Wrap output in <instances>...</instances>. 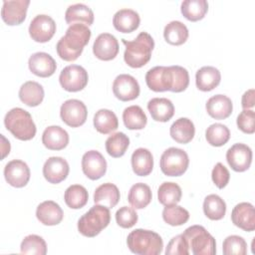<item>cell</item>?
I'll use <instances>...</instances> for the list:
<instances>
[{"instance_id":"6da1fadb","label":"cell","mask_w":255,"mask_h":255,"mask_svg":"<svg viewBox=\"0 0 255 255\" xmlns=\"http://www.w3.org/2000/svg\"><path fill=\"white\" fill-rule=\"evenodd\" d=\"M147 87L153 92H183L189 84V74L181 66H156L145 75Z\"/></svg>"},{"instance_id":"7a4b0ae2","label":"cell","mask_w":255,"mask_h":255,"mask_svg":"<svg viewBox=\"0 0 255 255\" xmlns=\"http://www.w3.org/2000/svg\"><path fill=\"white\" fill-rule=\"evenodd\" d=\"M91 30L84 24L70 25L66 34L58 41L56 50L58 55L64 61L72 62L79 58L84 47L89 43Z\"/></svg>"},{"instance_id":"3957f363","label":"cell","mask_w":255,"mask_h":255,"mask_svg":"<svg viewBox=\"0 0 255 255\" xmlns=\"http://www.w3.org/2000/svg\"><path fill=\"white\" fill-rule=\"evenodd\" d=\"M122 42L126 46L124 59L129 67L140 68L150 60L154 41L148 33L140 32L134 40L127 41L123 39Z\"/></svg>"},{"instance_id":"277c9868","label":"cell","mask_w":255,"mask_h":255,"mask_svg":"<svg viewBox=\"0 0 255 255\" xmlns=\"http://www.w3.org/2000/svg\"><path fill=\"white\" fill-rule=\"evenodd\" d=\"M127 244L132 253L138 255H158L163 248V241L159 234L140 228L128 235Z\"/></svg>"},{"instance_id":"5b68a950","label":"cell","mask_w":255,"mask_h":255,"mask_svg":"<svg viewBox=\"0 0 255 255\" xmlns=\"http://www.w3.org/2000/svg\"><path fill=\"white\" fill-rule=\"evenodd\" d=\"M6 128L18 139L30 140L36 134V126L32 116L26 110L14 108L10 110L4 119Z\"/></svg>"},{"instance_id":"8992f818","label":"cell","mask_w":255,"mask_h":255,"mask_svg":"<svg viewBox=\"0 0 255 255\" xmlns=\"http://www.w3.org/2000/svg\"><path fill=\"white\" fill-rule=\"evenodd\" d=\"M110 221V208L96 204L79 219L78 230L86 237H95L109 225Z\"/></svg>"},{"instance_id":"52a82bcc","label":"cell","mask_w":255,"mask_h":255,"mask_svg":"<svg viewBox=\"0 0 255 255\" xmlns=\"http://www.w3.org/2000/svg\"><path fill=\"white\" fill-rule=\"evenodd\" d=\"M182 236L194 255H213L216 243L213 236L201 225H192L184 230Z\"/></svg>"},{"instance_id":"ba28073f","label":"cell","mask_w":255,"mask_h":255,"mask_svg":"<svg viewBox=\"0 0 255 255\" xmlns=\"http://www.w3.org/2000/svg\"><path fill=\"white\" fill-rule=\"evenodd\" d=\"M189 164L187 153L177 147H169L163 151L160 156V169L163 174L167 176L182 175Z\"/></svg>"},{"instance_id":"9c48e42d","label":"cell","mask_w":255,"mask_h":255,"mask_svg":"<svg viewBox=\"0 0 255 255\" xmlns=\"http://www.w3.org/2000/svg\"><path fill=\"white\" fill-rule=\"evenodd\" d=\"M88 80V72L79 65L65 67L59 76L62 88L68 92L82 91L87 86Z\"/></svg>"},{"instance_id":"30bf717a","label":"cell","mask_w":255,"mask_h":255,"mask_svg":"<svg viewBox=\"0 0 255 255\" xmlns=\"http://www.w3.org/2000/svg\"><path fill=\"white\" fill-rule=\"evenodd\" d=\"M60 116L66 125L72 128H78L86 123L88 117L87 107L80 100H67L61 106Z\"/></svg>"},{"instance_id":"8fae6325","label":"cell","mask_w":255,"mask_h":255,"mask_svg":"<svg viewBox=\"0 0 255 255\" xmlns=\"http://www.w3.org/2000/svg\"><path fill=\"white\" fill-rule=\"evenodd\" d=\"M56 32V23L48 15L40 14L35 16L29 26L30 37L39 43H45L52 39Z\"/></svg>"},{"instance_id":"7c38bea8","label":"cell","mask_w":255,"mask_h":255,"mask_svg":"<svg viewBox=\"0 0 255 255\" xmlns=\"http://www.w3.org/2000/svg\"><path fill=\"white\" fill-rule=\"evenodd\" d=\"M113 92L116 98L123 102L132 101L139 96V85L130 75L121 74L113 83Z\"/></svg>"},{"instance_id":"4fadbf2b","label":"cell","mask_w":255,"mask_h":255,"mask_svg":"<svg viewBox=\"0 0 255 255\" xmlns=\"http://www.w3.org/2000/svg\"><path fill=\"white\" fill-rule=\"evenodd\" d=\"M82 169L88 178L97 180L105 175L107 161L98 150H89L82 157Z\"/></svg>"},{"instance_id":"5bb4252c","label":"cell","mask_w":255,"mask_h":255,"mask_svg":"<svg viewBox=\"0 0 255 255\" xmlns=\"http://www.w3.org/2000/svg\"><path fill=\"white\" fill-rule=\"evenodd\" d=\"M226 160L233 170L243 172L251 165L252 150L247 144L235 143L227 150Z\"/></svg>"},{"instance_id":"9a60e30c","label":"cell","mask_w":255,"mask_h":255,"mask_svg":"<svg viewBox=\"0 0 255 255\" xmlns=\"http://www.w3.org/2000/svg\"><path fill=\"white\" fill-rule=\"evenodd\" d=\"M4 176L11 186L23 187L30 179V168L23 160L13 159L5 165Z\"/></svg>"},{"instance_id":"2e32d148","label":"cell","mask_w":255,"mask_h":255,"mask_svg":"<svg viewBox=\"0 0 255 255\" xmlns=\"http://www.w3.org/2000/svg\"><path fill=\"white\" fill-rule=\"evenodd\" d=\"M29 4V0H5L1 9L3 21L11 26L21 24L26 18Z\"/></svg>"},{"instance_id":"e0dca14e","label":"cell","mask_w":255,"mask_h":255,"mask_svg":"<svg viewBox=\"0 0 255 255\" xmlns=\"http://www.w3.org/2000/svg\"><path fill=\"white\" fill-rule=\"evenodd\" d=\"M119 42L117 38L110 33L100 34L93 45L94 55L103 61L115 59L119 53Z\"/></svg>"},{"instance_id":"ac0fdd59","label":"cell","mask_w":255,"mask_h":255,"mask_svg":"<svg viewBox=\"0 0 255 255\" xmlns=\"http://www.w3.org/2000/svg\"><path fill=\"white\" fill-rule=\"evenodd\" d=\"M69 163L60 156L49 157L43 166V175L50 183L57 184L65 180L69 174Z\"/></svg>"},{"instance_id":"d6986e66","label":"cell","mask_w":255,"mask_h":255,"mask_svg":"<svg viewBox=\"0 0 255 255\" xmlns=\"http://www.w3.org/2000/svg\"><path fill=\"white\" fill-rule=\"evenodd\" d=\"M30 71L41 78L52 76L57 69L56 61L51 55L45 52H37L30 56L28 61Z\"/></svg>"},{"instance_id":"ffe728a7","label":"cell","mask_w":255,"mask_h":255,"mask_svg":"<svg viewBox=\"0 0 255 255\" xmlns=\"http://www.w3.org/2000/svg\"><path fill=\"white\" fill-rule=\"evenodd\" d=\"M233 224L244 231H253L255 229V212L254 206L249 202L237 204L231 212Z\"/></svg>"},{"instance_id":"44dd1931","label":"cell","mask_w":255,"mask_h":255,"mask_svg":"<svg viewBox=\"0 0 255 255\" xmlns=\"http://www.w3.org/2000/svg\"><path fill=\"white\" fill-rule=\"evenodd\" d=\"M38 220L48 226L59 224L64 217V212L60 205L53 200H46L40 203L36 209Z\"/></svg>"},{"instance_id":"7402d4cb","label":"cell","mask_w":255,"mask_h":255,"mask_svg":"<svg viewBox=\"0 0 255 255\" xmlns=\"http://www.w3.org/2000/svg\"><path fill=\"white\" fill-rule=\"evenodd\" d=\"M43 144L51 150H61L69 143L68 132L59 126H50L42 134Z\"/></svg>"},{"instance_id":"603a6c76","label":"cell","mask_w":255,"mask_h":255,"mask_svg":"<svg viewBox=\"0 0 255 255\" xmlns=\"http://www.w3.org/2000/svg\"><path fill=\"white\" fill-rule=\"evenodd\" d=\"M140 18L137 12L132 9H121L116 12L113 18L114 27L122 33H130L139 26Z\"/></svg>"},{"instance_id":"cb8c5ba5","label":"cell","mask_w":255,"mask_h":255,"mask_svg":"<svg viewBox=\"0 0 255 255\" xmlns=\"http://www.w3.org/2000/svg\"><path fill=\"white\" fill-rule=\"evenodd\" d=\"M233 110L231 100L225 95H215L208 99L206 103L207 114L215 120L228 118Z\"/></svg>"},{"instance_id":"d4e9b609","label":"cell","mask_w":255,"mask_h":255,"mask_svg":"<svg viewBox=\"0 0 255 255\" xmlns=\"http://www.w3.org/2000/svg\"><path fill=\"white\" fill-rule=\"evenodd\" d=\"M147 110L156 122H168L174 115V106L166 98H153L147 103Z\"/></svg>"},{"instance_id":"484cf974","label":"cell","mask_w":255,"mask_h":255,"mask_svg":"<svg viewBox=\"0 0 255 255\" xmlns=\"http://www.w3.org/2000/svg\"><path fill=\"white\" fill-rule=\"evenodd\" d=\"M65 20L70 25L78 23L90 26L94 22V12L89 6L83 3L73 4L67 8Z\"/></svg>"},{"instance_id":"4316f807","label":"cell","mask_w":255,"mask_h":255,"mask_svg":"<svg viewBox=\"0 0 255 255\" xmlns=\"http://www.w3.org/2000/svg\"><path fill=\"white\" fill-rule=\"evenodd\" d=\"M221 80L218 69L212 66H204L200 68L195 75L196 87L203 92H208L216 88Z\"/></svg>"},{"instance_id":"83f0119b","label":"cell","mask_w":255,"mask_h":255,"mask_svg":"<svg viewBox=\"0 0 255 255\" xmlns=\"http://www.w3.org/2000/svg\"><path fill=\"white\" fill-rule=\"evenodd\" d=\"M131 167L138 176L148 175L153 168V156L147 148L139 147L131 154Z\"/></svg>"},{"instance_id":"f1b7e54d","label":"cell","mask_w":255,"mask_h":255,"mask_svg":"<svg viewBox=\"0 0 255 255\" xmlns=\"http://www.w3.org/2000/svg\"><path fill=\"white\" fill-rule=\"evenodd\" d=\"M120 190L114 183H103L96 188L94 193V201L96 204L106 206L108 208L115 207L120 201Z\"/></svg>"},{"instance_id":"f546056e","label":"cell","mask_w":255,"mask_h":255,"mask_svg":"<svg viewBox=\"0 0 255 255\" xmlns=\"http://www.w3.org/2000/svg\"><path fill=\"white\" fill-rule=\"evenodd\" d=\"M170 136L178 143H188L192 140L195 128L191 120L187 118H180L176 120L170 127Z\"/></svg>"},{"instance_id":"4dcf8cb0","label":"cell","mask_w":255,"mask_h":255,"mask_svg":"<svg viewBox=\"0 0 255 255\" xmlns=\"http://www.w3.org/2000/svg\"><path fill=\"white\" fill-rule=\"evenodd\" d=\"M43 87L34 81H28L24 83L19 90V98L22 103L29 107L39 106L44 99Z\"/></svg>"},{"instance_id":"1f68e13d","label":"cell","mask_w":255,"mask_h":255,"mask_svg":"<svg viewBox=\"0 0 255 255\" xmlns=\"http://www.w3.org/2000/svg\"><path fill=\"white\" fill-rule=\"evenodd\" d=\"M152 198V193L150 187L142 182L133 184L128 195V200L129 204L135 209H142L146 207Z\"/></svg>"},{"instance_id":"d6a6232c","label":"cell","mask_w":255,"mask_h":255,"mask_svg":"<svg viewBox=\"0 0 255 255\" xmlns=\"http://www.w3.org/2000/svg\"><path fill=\"white\" fill-rule=\"evenodd\" d=\"M94 127L100 133L108 134L118 128L119 121L114 112L101 109L94 116Z\"/></svg>"},{"instance_id":"836d02e7","label":"cell","mask_w":255,"mask_h":255,"mask_svg":"<svg viewBox=\"0 0 255 255\" xmlns=\"http://www.w3.org/2000/svg\"><path fill=\"white\" fill-rule=\"evenodd\" d=\"M163 37L168 44L179 46L186 42L188 29L180 21H171L164 27Z\"/></svg>"},{"instance_id":"e575fe53","label":"cell","mask_w":255,"mask_h":255,"mask_svg":"<svg viewBox=\"0 0 255 255\" xmlns=\"http://www.w3.org/2000/svg\"><path fill=\"white\" fill-rule=\"evenodd\" d=\"M123 121L128 129H142L147 123V118L139 106H129L123 112Z\"/></svg>"},{"instance_id":"d590c367","label":"cell","mask_w":255,"mask_h":255,"mask_svg":"<svg viewBox=\"0 0 255 255\" xmlns=\"http://www.w3.org/2000/svg\"><path fill=\"white\" fill-rule=\"evenodd\" d=\"M203 212L211 220H220L226 212L225 201L217 194H209L203 201Z\"/></svg>"},{"instance_id":"8d00e7d4","label":"cell","mask_w":255,"mask_h":255,"mask_svg":"<svg viewBox=\"0 0 255 255\" xmlns=\"http://www.w3.org/2000/svg\"><path fill=\"white\" fill-rule=\"evenodd\" d=\"M182 15L189 21L201 20L208 11L206 0H184L180 7Z\"/></svg>"},{"instance_id":"74e56055","label":"cell","mask_w":255,"mask_h":255,"mask_svg":"<svg viewBox=\"0 0 255 255\" xmlns=\"http://www.w3.org/2000/svg\"><path fill=\"white\" fill-rule=\"evenodd\" d=\"M66 204L72 209H80L84 207L89 199L87 189L81 184L70 185L64 194Z\"/></svg>"},{"instance_id":"f35d334b","label":"cell","mask_w":255,"mask_h":255,"mask_svg":"<svg viewBox=\"0 0 255 255\" xmlns=\"http://www.w3.org/2000/svg\"><path fill=\"white\" fill-rule=\"evenodd\" d=\"M181 195V188L175 182H163L157 190L158 201L164 206L175 205L180 201Z\"/></svg>"},{"instance_id":"ab89813d","label":"cell","mask_w":255,"mask_h":255,"mask_svg":"<svg viewBox=\"0 0 255 255\" xmlns=\"http://www.w3.org/2000/svg\"><path fill=\"white\" fill-rule=\"evenodd\" d=\"M129 144V138L124 132H115L106 140L107 152L113 157L123 156Z\"/></svg>"},{"instance_id":"60d3db41","label":"cell","mask_w":255,"mask_h":255,"mask_svg":"<svg viewBox=\"0 0 255 255\" xmlns=\"http://www.w3.org/2000/svg\"><path fill=\"white\" fill-rule=\"evenodd\" d=\"M205 137L209 144L213 146H221L229 140L230 130L222 124H213L207 128Z\"/></svg>"},{"instance_id":"b9f144b4","label":"cell","mask_w":255,"mask_h":255,"mask_svg":"<svg viewBox=\"0 0 255 255\" xmlns=\"http://www.w3.org/2000/svg\"><path fill=\"white\" fill-rule=\"evenodd\" d=\"M162 218L171 226H179L187 222L189 219V212L176 204L165 206L162 210Z\"/></svg>"},{"instance_id":"7bdbcfd3","label":"cell","mask_w":255,"mask_h":255,"mask_svg":"<svg viewBox=\"0 0 255 255\" xmlns=\"http://www.w3.org/2000/svg\"><path fill=\"white\" fill-rule=\"evenodd\" d=\"M21 253L45 255L47 253V245L45 240L36 234L26 236L21 242Z\"/></svg>"},{"instance_id":"ee69618b","label":"cell","mask_w":255,"mask_h":255,"mask_svg":"<svg viewBox=\"0 0 255 255\" xmlns=\"http://www.w3.org/2000/svg\"><path fill=\"white\" fill-rule=\"evenodd\" d=\"M222 251L224 255H244L247 253V243L241 236L230 235L224 239Z\"/></svg>"},{"instance_id":"f6af8a7d","label":"cell","mask_w":255,"mask_h":255,"mask_svg":"<svg viewBox=\"0 0 255 255\" xmlns=\"http://www.w3.org/2000/svg\"><path fill=\"white\" fill-rule=\"evenodd\" d=\"M116 221L123 228H130L137 222V213L132 207L123 206L116 212Z\"/></svg>"},{"instance_id":"bcb514c9","label":"cell","mask_w":255,"mask_h":255,"mask_svg":"<svg viewBox=\"0 0 255 255\" xmlns=\"http://www.w3.org/2000/svg\"><path fill=\"white\" fill-rule=\"evenodd\" d=\"M237 127L245 133L255 131V113L252 110H243L237 117Z\"/></svg>"},{"instance_id":"7dc6e473","label":"cell","mask_w":255,"mask_h":255,"mask_svg":"<svg viewBox=\"0 0 255 255\" xmlns=\"http://www.w3.org/2000/svg\"><path fill=\"white\" fill-rule=\"evenodd\" d=\"M166 255H188L189 254V248L187 245L186 240L182 236V234H179L168 242L166 249H165Z\"/></svg>"},{"instance_id":"c3c4849f","label":"cell","mask_w":255,"mask_h":255,"mask_svg":"<svg viewBox=\"0 0 255 255\" xmlns=\"http://www.w3.org/2000/svg\"><path fill=\"white\" fill-rule=\"evenodd\" d=\"M211 177H212V181L214 182V184L218 188L222 189L229 182L230 173H229L228 169L221 162H217L212 169Z\"/></svg>"},{"instance_id":"681fc988","label":"cell","mask_w":255,"mask_h":255,"mask_svg":"<svg viewBox=\"0 0 255 255\" xmlns=\"http://www.w3.org/2000/svg\"><path fill=\"white\" fill-rule=\"evenodd\" d=\"M241 105L244 110H248L254 107V90L253 89H250L243 94Z\"/></svg>"}]
</instances>
